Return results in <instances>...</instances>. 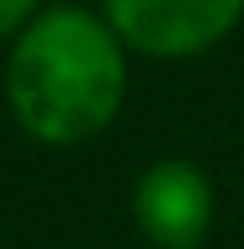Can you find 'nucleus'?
Listing matches in <instances>:
<instances>
[{
    "label": "nucleus",
    "mask_w": 244,
    "mask_h": 249,
    "mask_svg": "<svg viewBox=\"0 0 244 249\" xmlns=\"http://www.w3.org/2000/svg\"><path fill=\"white\" fill-rule=\"evenodd\" d=\"M127 92L122 36L92 10L56 5L26 20L5 66L16 122L41 142H87L117 117Z\"/></svg>",
    "instance_id": "1"
},
{
    "label": "nucleus",
    "mask_w": 244,
    "mask_h": 249,
    "mask_svg": "<svg viewBox=\"0 0 244 249\" xmlns=\"http://www.w3.org/2000/svg\"><path fill=\"white\" fill-rule=\"evenodd\" d=\"M244 0H107V26L142 56H193L234 31Z\"/></svg>",
    "instance_id": "2"
},
{
    "label": "nucleus",
    "mask_w": 244,
    "mask_h": 249,
    "mask_svg": "<svg viewBox=\"0 0 244 249\" xmlns=\"http://www.w3.org/2000/svg\"><path fill=\"white\" fill-rule=\"evenodd\" d=\"M132 213L158 249H198V239L214 224V188H209L204 168L168 158L138 178Z\"/></svg>",
    "instance_id": "3"
},
{
    "label": "nucleus",
    "mask_w": 244,
    "mask_h": 249,
    "mask_svg": "<svg viewBox=\"0 0 244 249\" xmlns=\"http://www.w3.org/2000/svg\"><path fill=\"white\" fill-rule=\"evenodd\" d=\"M41 0H0V36H10V31H20L31 16H36Z\"/></svg>",
    "instance_id": "4"
}]
</instances>
